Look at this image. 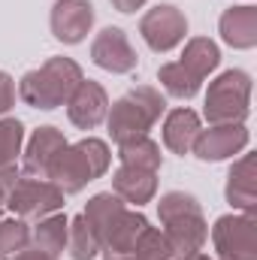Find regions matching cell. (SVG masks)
Returning a JSON list of instances; mask_svg holds the SVG:
<instances>
[{"label": "cell", "mask_w": 257, "mask_h": 260, "mask_svg": "<svg viewBox=\"0 0 257 260\" xmlns=\"http://www.w3.org/2000/svg\"><path fill=\"white\" fill-rule=\"evenodd\" d=\"M118 160L124 167H139V170H151V173H160V145L151 139V136H139V139H130L118 145Z\"/></svg>", "instance_id": "cell-21"}, {"label": "cell", "mask_w": 257, "mask_h": 260, "mask_svg": "<svg viewBox=\"0 0 257 260\" xmlns=\"http://www.w3.org/2000/svg\"><path fill=\"white\" fill-rule=\"evenodd\" d=\"M218 34L230 49L248 52L257 46V6H230L224 9L221 21H218Z\"/></svg>", "instance_id": "cell-15"}, {"label": "cell", "mask_w": 257, "mask_h": 260, "mask_svg": "<svg viewBox=\"0 0 257 260\" xmlns=\"http://www.w3.org/2000/svg\"><path fill=\"white\" fill-rule=\"evenodd\" d=\"M67 230H70V218L55 212V215H46L34 224L30 230V245L43 254H52L58 257L61 251L67 248Z\"/></svg>", "instance_id": "cell-20"}, {"label": "cell", "mask_w": 257, "mask_h": 260, "mask_svg": "<svg viewBox=\"0 0 257 260\" xmlns=\"http://www.w3.org/2000/svg\"><path fill=\"white\" fill-rule=\"evenodd\" d=\"M67 106V118L70 124L79 130H94L97 124L106 121V112H109V97L103 91L100 82H91V79H82L76 85V91L70 94Z\"/></svg>", "instance_id": "cell-11"}, {"label": "cell", "mask_w": 257, "mask_h": 260, "mask_svg": "<svg viewBox=\"0 0 257 260\" xmlns=\"http://www.w3.org/2000/svg\"><path fill=\"white\" fill-rule=\"evenodd\" d=\"M121 260H176V257H173L170 242L164 239V233H160L157 227L148 224V227L139 233L133 251H130L127 257H121Z\"/></svg>", "instance_id": "cell-25"}, {"label": "cell", "mask_w": 257, "mask_h": 260, "mask_svg": "<svg viewBox=\"0 0 257 260\" xmlns=\"http://www.w3.org/2000/svg\"><path fill=\"white\" fill-rule=\"evenodd\" d=\"M124 203L118 200V197L112 194V191H106V194H94L88 200V206H85V221H88V227L94 230V236L100 239V245H103V239L109 236V230L118 224V218L124 215Z\"/></svg>", "instance_id": "cell-19"}, {"label": "cell", "mask_w": 257, "mask_h": 260, "mask_svg": "<svg viewBox=\"0 0 257 260\" xmlns=\"http://www.w3.org/2000/svg\"><path fill=\"white\" fill-rule=\"evenodd\" d=\"M179 64H182L185 73H191L194 79L203 85L206 76L215 73L218 64H221V49H218V43L209 40V37H191V40L185 43V52H182Z\"/></svg>", "instance_id": "cell-18"}, {"label": "cell", "mask_w": 257, "mask_h": 260, "mask_svg": "<svg viewBox=\"0 0 257 260\" xmlns=\"http://www.w3.org/2000/svg\"><path fill=\"white\" fill-rule=\"evenodd\" d=\"M15 260H58V257H52V254H43V251H37V248H27V251H21Z\"/></svg>", "instance_id": "cell-30"}, {"label": "cell", "mask_w": 257, "mask_h": 260, "mask_svg": "<svg viewBox=\"0 0 257 260\" xmlns=\"http://www.w3.org/2000/svg\"><path fill=\"white\" fill-rule=\"evenodd\" d=\"M112 164V151L103 139L97 136H85L79 142H67L58 151L52 170H49V182L61 191L64 197L85 191L91 182H97L100 176H106Z\"/></svg>", "instance_id": "cell-2"}, {"label": "cell", "mask_w": 257, "mask_h": 260, "mask_svg": "<svg viewBox=\"0 0 257 260\" xmlns=\"http://www.w3.org/2000/svg\"><path fill=\"white\" fill-rule=\"evenodd\" d=\"M91 61L106 70V73H115V76H124V73H133L136 70V52L130 46L127 34L121 27H103L94 43H91Z\"/></svg>", "instance_id": "cell-12"}, {"label": "cell", "mask_w": 257, "mask_h": 260, "mask_svg": "<svg viewBox=\"0 0 257 260\" xmlns=\"http://www.w3.org/2000/svg\"><path fill=\"white\" fill-rule=\"evenodd\" d=\"M30 248V227L21 218L0 221V260H15L21 251Z\"/></svg>", "instance_id": "cell-24"}, {"label": "cell", "mask_w": 257, "mask_h": 260, "mask_svg": "<svg viewBox=\"0 0 257 260\" xmlns=\"http://www.w3.org/2000/svg\"><path fill=\"white\" fill-rule=\"evenodd\" d=\"M6 209L21 221H40V218L55 215V212L64 209V194L49 179L18 176V182L6 194Z\"/></svg>", "instance_id": "cell-6"}, {"label": "cell", "mask_w": 257, "mask_h": 260, "mask_svg": "<svg viewBox=\"0 0 257 260\" xmlns=\"http://www.w3.org/2000/svg\"><path fill=\"white\" fill-rule=\"evenodd\" d=\"M12 106H15V82L9 73L0 70V115H6Z\"/></svg>", "instance_id": "cell-27"}, {"label": "cell", "mask_w": 257, "mask_h": 260, "mask_svg": "<svg viewBox=\"0 0 257 260\" xmlns=\"http://www.w3.org/2000/svg\"><path fill=\"white\" fill-rule=\"evenodd\" d=\"M49 27L58 43L79 46L94 27V3L91 0H58L52 6Z\"/></svg>", "instance_id": "cell-10"}, {"label": "cell", "mask_w": 257, "mask_h": 260, "mask_svg": "<svg viewBox=\"0 0 257 260\" xmlns=\"http://www.w3.org/2000/svg\"><path fill=\"white\" fill-rule=\"evenodd\" d=\"M200 130H203L200 115L194 109H188V106H179V109H173V112L164 115V145L173 154L185 157V154H191L194 139H197Z\"/></svg>", "instance_id": "cell-17"}, {"label": "cell", "mask_w": 257, "mask_h": 260, "mask_svg": "<svg viewBox=\"0 0 257 260\" xmlns=\"http://www.w3.org/2000/svg\"><path fill=\"white\" fill-rule=\"evenodd\" d=\"M248 142H251V130L245 124H209V130L197 133L191 151L203 164H218V160L242 154Z\"/></svg>", "instance_id": "cell-9"}, {"label": "cell", "mask_w": 257, "mask_h": 260, "mask_svg": "<svg viewBox=\"0 0 257 260\" xmlns=\"http://www.w3.org/2000/svg\"><path fill=\"white\" fill-rule=\"evenodd\" d=\"M82 67L73 58H49L43 67L30 70L18 82V97L30 109H58L70 100L76 85L82 82Z\"/></svg>", "instance_id": "cell-4"}, {"label": "cell", "mask_w": 257, "mask_h": 260, "mask_svg": "<svg viewBox=\"0 0 257 260\" xmlns=\"http://www.w3.org/2000/svg\"><path fill=\"white\" fill-rule=\"evenodd\" d=\"M18 176H21V173H18L15 167H3V170H0V212H3V206H6V194H9L12 185L18 182Z\"/></svg>", "instance_id": "cell-28"}, {"label": "cell", "mask_w": 257, "mask_h": 260, "mask_svg": "<svg viewBox=\"0 0 257 260\" xmlns=\"http://www.w3.org/2000/svg\"><path fill=\"white\" fill-rule=\"evenodd\" d=\"M215 260H257V218L254 215H221L212 227Z\"/></svg>", "instance_id": "cell-7"}, {"label": "cell", "mask_w": 257, "mask_h": 260, "mask_svg": "<svg viewBox=\"0 0 257 260\" xmlns=\"http://www.w3.org/2000/svg\"><path fill=\"white\" fill-rule=\"evenodd\" d=\"M67 251L73 260H94L100 254V239L94 236V230L88 227L85 215L70 218V230H67Z\"/></svg>", "instance_id": "cell-22"}, {"label": "cell", "mask_w": 257, "mask_h": 260, "mask_svg": "<svg viewBox=\"0 0 257 260\" xmlns=\"http://www.w3.org/2000/svg\"><path fill=\"white\" fill-rule=\"evenodd\" d=\"M157 82L164 85V91L170 94V97H176V100H191L200 94V82L194 79L191 73H185L179 61H170V64H164L157 70Z\"/></svg>", "instance_id": "cell-23"}, {"label": "cell", "mask_w": 257, "mask_h": 260, "mask_svg": "<svg viewBox=\"0 0 257 260\" xmlns=\"http://www.w3.org/2000/svg\"><path fill=\"white\" fill-rule=\"evenodd\" d=\"M224 197L233 209L257 215V157L254 154H242L239 160H233L230 173H227V188Z\"/></svg>", "instance_id": "cell-14"}, {"label": "cell", "mask_w": 257, "mask_h": 260, "mask_svg": "<svg viewBox=\"0 0 257 260\" xmlns=\"http://www.w3.org/2000/svg\"><path fill=\"white\" fill-rule=\"evenodd\" d=\"M112 194L118 197L124 206H145L157 194V173L139 170V167H118L112 176Z\"/></svg>", "instance_id": "cell-16"}, {"label": "cell", "mask_w": 257, "mask_h": 260, "mask_svg": "<svg viewBox=\"0 0 257 260\" xmlns=\"http://www.w3.org/2000/svg\"><path fill=\"white\" fill-rule=\"evenodd\" d=\"M21 148H24V124L18 118H0V170L15 167Z\"/></svg>", "instance_id": "cell-26"}, {"label": "cell", "mask_w": 257, "mask_h": 260, "mask_svg": "<svg viewBox=\"0 0 257 260\" xmlns=\"http://www.w3.org/2000/svg\"><path fill=\"white\" fill-rule=\"evenodd\" d=\"M157 218L164 224V239L170 242V251L176 260H194L206 239H209V224L203 218V209L197 197L185 191H167L157 203Z\"/></svg>", "instance_id": "cell-1"}, {"label": "cell", "mask_w": 257, "mask_h": 260, "mask_svg": "<svg viewBox=\"0 0 257 260\" xmlns=\"http://www.w3.org/2000/svg\"><path fill=\"white\" fill-rule=\"evenodd\" d=\"M251 76L245 70H224L215 82H209L203 115L209 124H245L251 115Z\"/></svg>", "instance_id": "cell-5"}, {"label": "cell", "mask_w": 257, "mask_h": 260, "mask_svg": "<svg viewBox=\"0 0 257 260\" xmlns=\"http://www.w3.org/2000/svg\"><path fill=\"white\" fill-rule=\"evenodd\" d=\"M185 34H188V18L173 3H157V6H151L139 18V37L157 55H167L176 46H182L185 43Z\"/></svg>", "instance_id": "cell-8"}, {"label": "cell", "mask_w": 257, "mask_h": 260, "mask_svg": "<svg viewBox=\"0 0 257 260\" xmlns=\"http://www.w3.org/2000/svg\"><path fill=\"white\" fill-rule=\"evenodd\" d=\"M67 145V136L58 127L46 124V127H37L30 133L27 145H24V157H21V167L24 173L21 176H30V179H49V170L58 157V151Z\"/></svg>", "instance_id": "cell-13"}, {"label": "cell", "mask_w": 257, "mask_h": 260, "mask_svg": "<svg viewBox=\"0 0 257 260\" xmlns=\"http://www.w3.org/2000/svg\"><path fill=\"white\" fill-rule=\"evenodd\" d=\"M167 112V97L151 88V85H139L127 91L124 97H118L109 112H106V127L112 142H130L139 136H148V130L160 121V115Z\"/></svg>", "instance_id": "cell-3"}, {"label": "cell", "mask_w": 257, "mask_h": 260, "mask_svg": "<svg viewBox=\"0 0 257 260\" xmlns=\"http://www.w3.org/2000/svg\"><path fill=\"white\" fill-rule=\"evenodd\" d=\"M194 260H215V257H209V254H203V251H200V254H197Z\"/></svg>", "instance_id": "cell-31"}, {"label": "cell", "mask_w": 257, "mask_h": 260, "mask_svg": "<svg viewBox=\"0 0 257 260\" xmlns=\"http://www.w3.org/2000/svg\"><path fill=\"white\" fill-rule=\"evenodd\" d=\"M118 12H136V9H142L148 0H109Z\"/></svg>", "instance_id": "cell-29"}]
</instances>
